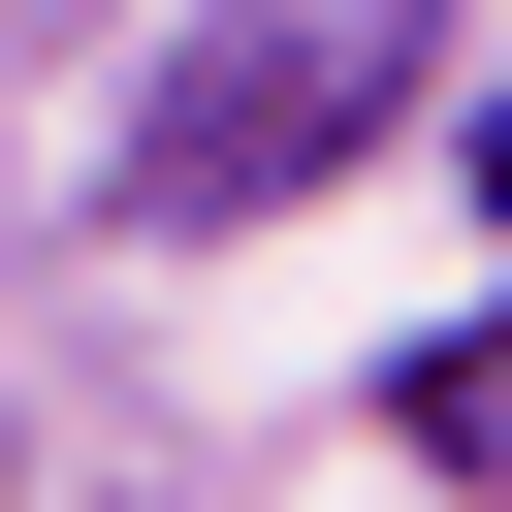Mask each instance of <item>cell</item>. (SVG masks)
Listing matches in <instances>:
<instances>
[{
    "instance_id": "cell-1",
    "label": "cell",
    "mask_w": 512,
    "mask_h": 512,
    "mask_svg": "<svg viewBox=\"0 0 512 512\" xmlns=\"http://www.w3.org/2000/svg\"><path fill=\"white\" fill-rule=\"evenodd\" d=\"M416 448H448V480H512V320H480V352H416Z\"/></svg>"
},
{
    "instance_id": "cell-2",
    "label": "cell",
    "mask_w": 512,
    "mask_h": 512,
    "mask_svg": "<svg viewBox=\"0 0 512 512\" xmlns=\"http://www.w3.org/2000/svg\"><path fill=\"white\" fill-rule=\"evenodd\" d=\"M480 192H512V128H480Z\"/></svg>"
}]
</instances>
